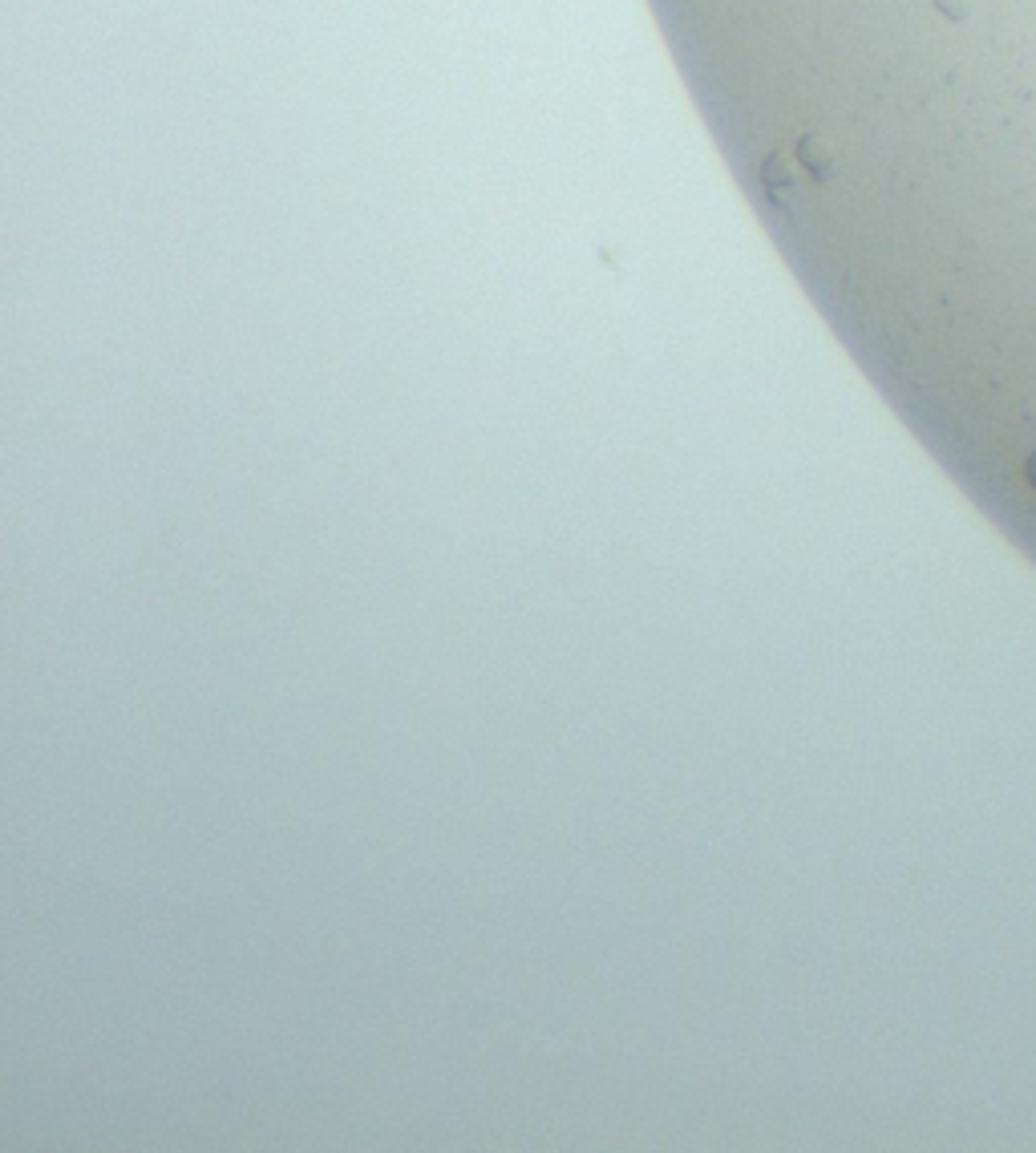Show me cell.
Masks as SVG:
<instances>
[{"instance_id":"6da1fadb","label":"cell","mask_w":1036,"mask_h":1153,"mask_svg":"<svg viewBox=\"0 0 1036 1153\" xmlns=\"http://www.w3.org/2000/svg\"><path fill=\"white\" fill-rule=\"evenodd\" d=\"M1028 482H1032V486H1036V453H1032V457H1028Z\"/></svg>"}]
</instances>
